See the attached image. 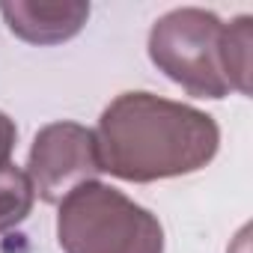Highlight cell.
I'll return each instance as SVG.
<instances>
[{"label": "cell", "mask_w": 253, "mask_h": 253, "mask_svg": "<svg viewBox=\"0 0 253 253\" xmlns=\"http://www.w3.org/2000/svg\"><path fill=\"white\" fill-rule=\"evenodd\" d=\"M95 143L101 170L128 182H155L206 167L220 131L203 110L152 92H125L104 107Z\"/></svg>", "instance_id": "6da1fadb"}, {"label": "cell", "mask_w": 253, "mask_h": 253, "mask_svg": "<svg viewBox=\"0 0 253 253\" xmlns=\"http://www.w3.org/2000/svg\"><path fill=\"white\" fill-rule=\"evenodd\" d=\"M15 122L0 113V164H9V155H12V146H15Z\"/></svg>", "instance_id": "ba28073f"}, {"label": "cell", "mask_w": 253, "mask_h": 253, "mask_svg": "<svg viewBox=\"0 0 253 253\" xmlns=\"http://www.w3.org/2000/svg\"><path fill=\"white\" fill-rule=\"evenodd\" d=\"M250 45H253V21L250 15L235 18L226 27V66L229 84L241 95L250 92Z\"/></svg>", "instance_id": "52a82bcc"}, {"label": "cell", "mask_w": 253, "mask_h": 253, "mask_svg": "<svg viewBox=\"0 0 253 253\" xmlns=\"http://www.w3.org/2000/svg\"><path fill=\"white\" fill-rule=\"evenodd\" d=\"M101 173L95 131L84 128L78 122H51L36 134L27 179L33 194L45 203H63L75 188L95 182Z\"/></svg>", "instance_id": "277c9868"}, {"label": "cell", "mask_w": 253, "mask_h": 253, "mask_svg": "<svg viewBox=\"0 0 253 253\" xmlns=\"http://www.w3.org/2000/svg\"><path fill=\"white\" fill-rule=\"evenodd\" d=\"M57 238L66 253H164L158 217L98 182L75 188L60 203Z\"/></svg>", "instance_id": "7a4b0ae2"}, {"label": "cell", "mask_w": 253, "mask_h": 253, "mask_svg": "<svg viewBox=\"0 0 253 253\" xmlns=\"http://www.w3.org/2000/svg\"><path fill=\"white\" fill-rule=\"evenodd\" d=\"M152 63L197 98H223L229 84L226 24L206 9H173L149 33Z\"/></svg>", "instance_id": "3957f363"}, {"label": "cell", "mask_w": 253, "mask_h": 253, "mask_svg": "<svg viewBox=\"0 0 253 253\" xmlns=\"http://www.w3.org/2000/svg\"><path fill=\"white\" fill-rule=\"evenodd\" d=\"M33 185L15 164H0V232L18 226L33 209Z\"/></svg>", "instance_id": "8992f818"}, {"label": "cell", "mask_w": 253, "mask_h": 253, "mask_svg": "<svg viewBox=\"0 0 253 253\" xmlns=\"http://www.w3.org/2000/svg\"><path fill=\"white\" fill-rule=\"evenodd\" d=\"M9 30L33 45H57L72 39L89 18V3L81 0H15V3H0Z\"/></svg>", "instance_id": "5b68a950"}]
</instances>
